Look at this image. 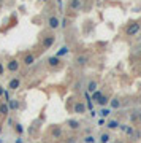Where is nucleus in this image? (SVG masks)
Segmentation results:
<instances>
[{
	"label": "nucleus",
	"mask_w": 141,
	"mask_h": 143,
	"mask_svg": "<svg viewBox=\"0 0 141 143\" xmlns=\"http://www.w3.org/2000/svg\"><path fill=\"white\" fill-rule=\"evenodd\" d=\"M54 42H56V37H54V35H46V37L41 40V46H43V51L49 49V48L54 45Z\"/></svg>",
	"instance_id": "nucleus-1"
},
{
	"label": "nucleus",
	"mask_w": 141,
	"mask_h": 143,
	"mask_svg": "<svg viewBox=\"0 0 141 143\" xmlns=\"http://www.w3.org/2000/svg\"><path fill=\"white\" fill-rule=\"evenodd\" d=\"M139 29H141V26H139L138 22H133V24H130V26H128V27L125 29V33L132 37V35H135V33H138V32H139Z\"/></svg>",
	"instance_id": "nucleus-2"
},
{
	"label": "nucleus",
	"mask_w": 141,
	"mask_h": 143,
	"mask_svg": "<svg viewBox=\"0 0 141 143\" xmlns=\"http://www.w3.org/2000/svg\"><path fill=\"white\" fill-rule=\"evenodd\" d=\"M7 68H8L10 72H13V73H14V72H17V70H19V62H17L16 59H11L10 62L7 64Z\"/></svg>",
	"instance_id": "nucleus-3"
},
{
	"label": "nucleus",
	"mask_w": 141,
	"mask_h": 143,
	"mask_svg": "<svg viewBox=\"0 0 141 143\" xmlns=\"http://www.w3.org/2000/svg\"><path fill=\"white\" fill-rule=\"evenodd\" d=\"M75 113H79V115H83V113H86V110H87V107L83 104V102H78V104H75Z\"/></svg>",
	"instance_id": "nucleus-4"
},
{
	"label": "nucleus",
	"mask_w": 141,
	"mask_h": 143,
	"mask_svg": "<svg viewBox=\"0 0 141 143\" xmlns=\"http://www.w3.org/2000/svg\"><path fill=\"white\" fill-rule=\"evenodd\" d=\"M68 7H70V10H79V8H81L83 7V2H81V0H70V3H68Z\"/></svg>",
	"instance_id": "nucleus-5"
},
{
	"label": "nucleus",
	"mask_w": 141,
	"mask_h": 143,
	"mask_svg": "<svg viewBox=\"0 0 141 143\" xmlns=\"http://www.w3.org/2000/svg\"><path fill=\"white\" fill-rule=\"evenodd\" d=\"M48 24H49L51 29H57V27H59V19H57L56 16H51V18L48 19Z\"/></svg>",
	"instance_id": "nucleus-6"
},
{
	"label": "nucleus",
	"mask_w": 141,
	"mask_h": 143,
	"mask_svg": "<svg viewBox=\"0 0 141 143\" xmlns=\"http://www.w3.org/2000/svg\"><path fill=\"white\" fill-rule=\"evenodd\" d=\"M19 84H21V81H19L17 78H13V79L10 81V84H8V88H10L11 91H16V89L19 88Z\"/></svg>",
	"instance_id": "nucleus-7"
},
{
	"label": "nucleus",
	"mask_w": 141,
	"mask_h": 143,
	"mask_svg": "<svg viewBox=\"0 0 141 143\" xmlns=\"http://www.w3.org/2000/svg\"><path fill=\"white\" fill-rule=\"evenodd\" d=\"M48 64H49L51 67H59V65H60V59L56 57V56H52V57L48 59Z\"/></svg>",
	"instance_id": "nucleus-8"
},
{
	"label": "nucleus",
	"mask_w": 141,
	"mask_h": 143,
	"mask_svg": "<svg viewBox=\"0 0 141 143\" xmlns=\"http://www.w3.org/2000/svg\"><path fill=\"white\" fill-rule=\"evenodd\" d=\"M67 126H68L70 129L76 130V129H79V122H78L76 119H68V121H67Z\"/></svg>",
	"instance_id": "nucleus-9"
},
{
	"label": "nucleus",
	"mask_w": 141,
	"mask_h": 143,
	"mask_svg": "<svg viewBox=\"0 0 141 143\" xmlns=\"http://www.w3.org/2000/svg\"><path fill=\"white\" fill-rule=\"evenodd\" d=\"M87 60H89V57H87V56H78V57H76V64L83 67V65H86V64H87Z\"/></svg>",
	"instance_id": "nucleus-10"
},
{
	"label": "nucleus",
	"mask_w": 141,
	"mask_h": 143,
	"mask_svg": "<svg viewBox=\"0 0 141 143\" xmlns=\"http://www.w3.org/2000/svg\"><path fill=\"white\" fill-rule=\"evenodd\" d=\"M8 108L10 110H17L19 108V104H17V100H14V99H10V102H8Z\"/></svg>",
	"instance_id": "nucleus-11"
},
{
	"label": "nucleus",
	"mask_w": 141,
	"mask_h": 143,
	"mask_svg": "<svg viewBox=\"0 0 141 143\" xmlns=\"http://www.w3.org/2000/svg\"><path fill=\"white\" fill-rule=\"evenodd\" d=\"M52 137H54V138H60V137H62V129H60L59 126H54V129H52Z\"/></svg>",
	"instance_id": "nucleus-12"
},
{
	"label": "nucleus",
	"mask_w": 141,
	"mask_h": 143,
	"mask_svg": "<svg viewBox=\"0 0 141 143\" xmlns=\"http://www.w3.org/2000/svg\"><path fill=\"white\" fill-rule=\"evenodd\" d=\"M33 62H35V57H33L32 54H27V56L24 57V64H26V65H32Z\"/></svg>",
	"instance_id": "nucleus-13"
},
{
	"label": "nucleus",
	"mask_w": 141,
	"mask_h": 143,
	"mask_svg": "<svg viewBox=\"0 0 141 143\" xmlns=\"http://www.w3.org/2000/svg\"><path fill=\"white\" fill-rule=\"evenodd\" d=\"M108 102H109V100H108V97H106V95H102V97L97 100V104H98V105H102V107L105 108V105L108 104Z\"/></svg>",
	"instance_id": "nucleus-14"
},
{
	"label": "nucleus",
	"mask_w": 141,
	"mask_h": 143,
	"mask_svg": "<svg viewBox=\"0 0 141 143\" xmlns=\"http://www.w3.org/2000/svg\"><path fill=\"white\" fill-rule=\"evenodd\" d=\"M8 113H10V108H8V105H7V104H2V105H0V115L7 116Z\"/></svg>",
	"instance_id": "nucleus-15"
},
{
	"label": "nucleus",
	"mask_w": 141,
	"mask_h": 143,
	"mask_svg": "<svg viewBox=\"0 0 141 143\" xmlns=\"http://www.w3.org/2000/svg\"><path fill=\"white\" fill-rule=\"evenodd\" d=\"M68 46H62V48H60L59 51H57V54H56V57H60V56H64V54H68Z\"/></svg>",
	"instance_id": "nucleus-16"
},
{
	"label": "nucleus",
	"mask_w": 141,
	"mask_h": 143,
	"mask_svg": "<svg viewBox=\"0 0 141 143\" xmlns=\"http://www.w3.org/2000/svg\"><path fill=\"white\" fill-rule=\"evenodd\" d=\"M87 91L89 92L97 91V83H95V81H89V83H87Z\"/></svg>",
	"instance_id": "nucleus-17"
},
{
	"label": "nucleus",
	"mask_w": 141,
	"mask_h": 143,
	"mask_svg": "<svg viewBox=\"0 0 141 143\" xmlns=\"http://www.w3.org/2000/svg\"><path fill=\"white\" fill-rule=\"evenodd\" d=\"M119 126H120V124H119L116 119H111V121L108 122V129H117Z\"/></svg>",
	"instance_id": "nucleus-18"
},
{
	"label": "nucleus",
	"mask_w": 141,
	"mask_h": 143,
	"mask_svg": "<svg viewBox=\"0 0 141 143\" xmlns=\"http://www.w3.org/2000/svg\"><path fill=\"white\" fill-rule=\"evenodd\" d=\"M109 141V135L108 134H102L100 135V143H108Z\"/></svg>",
	"instance_id": "nucleus-19"
},
{
	"label": "nucleus",
	"mask_w": 141,
	"mask_h": 143,
	"mask_svg": "<svg viewBox=\"0 0 141 143\" xmlns=\"http://www.w3.org/2000/svg\"><path fill=\"white\" fill-rule=\"evenodd\" d=\"M100 97H102V92H100V91H94V92H92V99H90V100H95V102H97Z\"/></svg>",
	"instance_id": "nucleus-20"
},
{
	"label": "nucleus",
	"mask_w": 141,
	"mask_h": 143,
	"mask_svg": "<svg viewBox=\"0 0 141 143\" xmlns=\"http://www.w3.org/2000/svg\"><path fill=\"white\" fill-rule=\"evenodd\" d=\"M119 107H120V102L117 100V97L113 99V100H111V108H119Z\"/></svg>",
	"instance_id": "nucleus-21"
},
{
	"label": "nucleus",
	"mask_w": 141,
	"mask_h": 143,
	"mask_svg": "<svg viewBox=\"0 0 141 143\" xmlns=\"http://www.w3.org/2000/svg\"><path fill=\"white\" fill-rule=\"evenodd\" d=\"M125 132H127V135H128V137H135V130H133V127H132V126H127Z\"/></svg>",
	"instance_id": "nucleus-22"
},
{
	"label": "nucleus",
	"mask_w": 141,
	"mask_h": 143,
	"mask_svg": "<svg viewBox=\"0 0 141 143\" xmlns=\"http://www.w3.org/2000/svg\"><path fill=\"white\" fill-rule=\"evenodd\" d=\"M109 113H111V111H109V110H108V108H102V111H100V115H102V116H103V118H106V116H108V115H109Z\"/></svg>",
	"instance_id": "nucleus-23"
},
{
	"label": "nucleus",
	"mask_w": 141,
	"mask_h": 143,
	"mask_svg": "<svg viewBox=\"0 0 141 143\" xmlns=\"http://www.w3.org/2000/svg\"><path fill=\"white\" fill-rule=\"evenodd\" d=\"M84 141H86V143H95V138H94L92 135H87V137L84 138Z\"/></svg>",
	"instance_id": "nucleus-24"
},
{
	"label": "nucleus",
	"mask_w": 141,
	"mask_h": 143,
	"mask_svg": "<svg viewBox=\"0 0 141 143\" xmlns=\"http://www.w3.org/2000/svg\"><path fill=\"white\" fill-rule=\"evenodd\" d=\"M14 129H16V132H17V134H22V132H24V129H22V126H21V124H16V126H14Z\"/></svg>",
	"instance_id": "nucleus-25"
},
{
	"label": "nucleus",
	"mask_w": 141,
	"mask_h": 143,
	"mask_svg": "<svg viewBox=\"0 0 141 143\" xmlns=\"http://www.w3.org/2000/svg\"><path fill=\"white\" fill-rule=\"evenodd\" d=\"M130 119H132V122H136L138 121V113H132L130 115Z\"/></svg>",
	"instance_id": "nucleus-26"
},
{
	"label": "nucleus",
	"mask_w": 141,
	"mask_h": 143,
	"mask_svg": "<svg viewBox=\"0 0 141 143\" xmlns=\"http://www.w3.org/2000/svg\"><path fill=\"white\" fill-rule=\"evenodd\" d=\"M2 97H5V102H10V94H8V91H3V95Z\"/></svg>",
	"instance_id": "nucleus-27"
},
{
	"label": "nucleus",
	"mask_w": 141,
	"mask_h": 143,
	"mask_svg": "<svg viewBox=\"0 0 141 143\" xmlns=\"http://www.w3.org/2000/svg\"><path fill=\"white\" fill-rule=\"evenodd\" d=\"M3 72H5V67H3V64H2V62H0V76L3 75Z\"/></svg>",
	"instance_id": "nucleus-28"
},
{
	"label": "nucleus",
	"mask_w": 141,
	"mask_h": 143,
	"mask_svg": "<svg viewBox=\"0 0 141 143\" xmlns=\"http://www.w3.org/2000/svg\"><path fill=\"white\" fill-rule=\"evenodd\" d=\"M59 26H62V27H67V19H64L62 22H59Z\"/></svg>",
	"instance_id": "nucleus-29"
},
{
	"label": "nucleus",
	"mask_w": 141,
	"mask_h": 143,
	"mask_svg": "<svg viewBox=\"0 0 141 143\" xmlns=\"http://www.w3.org/2000/svg\"><path fill=\"white\" fill-rule=\"evenodd\" d=\"M103 124H105V119L102 118V119H100V121H98V126H103Z\"/></svg>",
	"instance_id": "nucleus-30"
},
{
	"label": "nucleus",
	"mask_w": 141,
	"mask_h": 143,
	"mask_svg": "<svg viewBox=\"0 0 141 143\" xmlns=\"http://www.w3.org/2000/svg\"><path fill=\"white\" fill-rule=\"evenodd\" d=\"M3 91H5V89H3V86H0V97L3 95Z\"/></svg>",
	"instance_id": "nucleus-31"
},
{
	"label": "nucleus",
	"mask_w": 141,
	"mask_h": 143,
	"mask_svg": "<svg viewBox=\"0 0 141 143\" xmlns=\"http://www.w3.org/2000/svg\"><path fill=\"white\" fill-rule=\"evenodd\" d=\"M138 119H139V121H141V113H138Z\"/></svg>",
	"instance_id": "nucleus-32"
},
{
	"label": "nucleus",
	"mask_w": 141,
	"mask_h": 143,
	"mask_svg": "<svg viewBox=\"0 0 141 143\" xmlns=\"http://www.w3.org/2000/svg\"><path fill=\"white\" fill-rule=\"evenodd\" d=\"M0 132H2V126H0Z\"/></svg>",
	"instance_id": "nucleus-33"
},
{
	"label": "nucleus",
	"mask_w": 141,
	"mask_h": 143,
	"mask_svg": "<svg viewBox=\"0 0 141 143\" xmlns=\"http://www.w3.org/2000/svg\"><path fill=\"white\" fill-rule=\"evenodd\" d=\"M43 2H48V0H43Z\"/></svg>",
	"instance_id": "nucleus-34"
},
{
	"label": "nucleus",
	"mask_w": 141,
	"mask_h": 143,
	"mask_svg": "<svg viewBox=\"0 0 141 143\" xmlns=\"http://www.w3.org/2000/svg\"><path fill=\"white\" fill-rule=\"evenodd\" d=\"M0 143H2V140H0Z\"/></svg>",
	"instance_id": "nucleus-35"
},
{
	"label": "nucleus",
	"mask_w": 141,
	"mask_h": 143,
	"mask_svg": "<svg viewBox=\"0 0 141 143\" xmlns=\"http://www.w3.org/2000/svg\"><path fill=\"white\" fill-rule=\"evenodd\" d=\"M119 143H122V141H119Z\"/></svg>",
	"instance_id": "nucleus-36"
},
{
	"label": "nucleus",
	"mask_w": 141,
	"mask_h": 143,
	"mask_svg": "<svg viewBox=\"0 0 141 143\" xmlns=\"http://www.w3.org/2000/svg\"><path fill=\"white\" fill-rule=\"evenodd\" d=\"M0 2H2V0H0Z\"/></svg>",
	"instance_id": "nucleus-37"
}]
</instances>
